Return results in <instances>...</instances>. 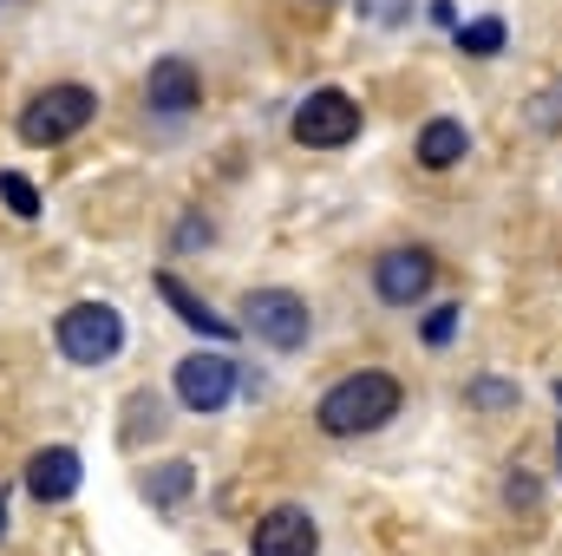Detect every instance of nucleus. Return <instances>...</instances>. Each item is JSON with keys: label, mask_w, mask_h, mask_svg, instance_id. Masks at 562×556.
<instances>
[{"label": "nucleus", "mask_w": 562, "mask_h": 556, "mask_svg": "<svg viewBox=\"0 0 562 556\" xmlns=\"http://www.w3.org/2000/svg\"><path fill=\"white\" fill-rule=\"evenodd\" d=\"M92 112H99V99L86 86H53V92H40L20 112V138L26 144H66L79 125H92Z\"/></svg>", "instance_id": "7ed1b4c3"}, {"label": "nucleus", "mask_w": 562, "mask_h": 556, "mask_svg": "<svg viewBox=\"0 0 562 556\" xmlns=\"http://www.w3.org/2000/svg\"><path fill=\"white\" fill-rule=\"evenodd\" d=\"M26 491H33L40 504L72 498V491H79V452H72V445H46V452L26 465Z\"/></svg>", "instance_id": "1a4fd4ad"}, {"label": "nucleus", "mask_w": 562, "mask_h": 556, "mask_svg": "<svg viewBox=\"0 0 562 556\" xmlns=\"http://www.w3.org/2000/svg\"><path fill=\"white\" fill-rule=\"evenodd\" d=\"M243 314H249V327H256L276 354H294V347L307 341V308H301V294H288V288H256V294L243 301Z\"/></svg>", "instance_id": "423d86ee"}, {"label": "nucleus", "mask_w": 562, "mask_h": 556, "mask_svg": "<svg viewBox=\"0 0 562 556\" xmlns=\"http://www.w3.org/2000/svg\"><path fill=\"white\" fill-rule=\"evenodd\" d=\"M458 46L464 53H477V59H491V53H504V20H471V26H458Z\"/></svg>", "instance_id": "4468645a"}, {"label": "nucleus", "mask_w": 562, "mask_h": 556, "mask_svg": "<svg viewBox=\"0 0 562 556\" xmlns=\"http://www.w3.org/2000/svg\"><path fill=\"white\" fill-rule=\"evenodd\" d=\"M256 556H314L321 551V537H314V518L301 511V504H276L262 524H256Z\"/></svg>", "instance_id": "6e6552de"}, {"label": "nucleus", "mask_w": 562, "mask_h": 556, "mask_svg": "<svg viewBox=\"0 0 562 556\" xmlns=\"http://www.w3.org/2000/svg\"><path fill=\"white\" fill-rule=\"evenodd\" d=\"M400 413V380L393 374H353V380H340L334 393H321V432H334V438H353V432H373V425H386V419Z\"/></svg>", "instance_id": "f257e3e1"}, {"label": "nucleus", "mask_w": 562, "mask_h": 556, "mask_svg": "<svg viewBox=\"0 0 562 556\" xmlns=\"http://www.w3.org/2000/svg\"><path fill=\"white\" fill-rule=\"evenodd\" d=\"M177 400L190 413H223L236 400V360L229 354H190V360H177Z\"/></svg>", "instance_id": "39448f33"}, {"label": "nucleus", "mask_w": 562, "mask_h": 556, "mask_svg": "<svg viewBox=\"0 0 562 556\" xmlns=\"http://www.w3.org/2000/svg\"><path fill=\"white\" fill-rule=\"evenodd\" d=\"M119 347H125V314H119V308L79 301V308L59 314V354H66L72 367H99V360H112Z\"/></svg>", "instance_id": "f03ea898"}, {"label": "nucleus", "mask_w": 562, "mask_h": 556, "mask_svg": "<svg viewBox=\"0 0 562 556\" xmlns=\"http://www.w3.org/2000/svg\"><path fill=\"white\" fill-rule=\"evenodd\" d=\"M0 203H7L20 223H33V216H40V190H33L20 170H0Z\"/></svg>", "instance_id": "2eb2a0df"}, {"label": "nucleus", "mask_w": 562, "mask_h": 556, "mask_svg": "<svg viewBox=\"0 0 562 556\" xmlns=\"http://www.w3.org/2000/svg\"><path fill=\"white\" fill-rule=\"evenodd\" d=\"M458 314H464V308H431V321H425V341H431V347H445V341L458 334Z\"/></svg>", "instance_id": "a211bd4d"}, {"label": "nucleus", "mask_w": 562, "mask_h": 556, "mask_svg": "<svg viewBox=\"0 0 562 556\" xmlns=\"http://www.w3.org/2000/svg\"><path fill=\"white\" fill-rule=\"evenodd\" d=\"M0 531H7V498H0Z\"/></svg>", "instance_id": "6ab92c4d"}, {"label": "nucleus", "mask_w": 562, "mask_h": 556, "mask_svg": "<svg viewBox=\"0 0 562 556\" xmlns=\"http://www.w3.org/2000/svg\"><path fill=\"white\" fill-rule=\"evenodd\" d=\"M157 294H164V301H170V308H177V314L196 327V334H210V341H236V321H223L210 301H196L183 276H157Z\"/></svg>", "instance_id": "9d476101"}, {"label": "nucleus", "mask_w": 562, "mask_h": 556, "mask_svg": "<svg viewBox=\"0 0 562 556\" xmlns=\"http://www.w3.org/2000/svg\"><path fill=\"white\" fill-rule=\"evenodd\" d=\"M464 125H458V119H431V125H425L419 132V164L425 170H451V164H458V157H464Z\"/></svg>", "instance_id": "f8f14e48"}, {"label": "nucleus", "mask_w": 562, "mask_h": 556, "mask_svg": "<svg viewBox=\"0 0 562 556\" xmlns=\"http://www.w3.org/2000/svg\"><path fill=\"white\" fill-rule=\"evenodd\" d=\"M196 99H203V86H196V73L183 59H157L150 66V105L157 112H196Z\"/></svg>", "instance_id": "9b49d317"}, {"label": "nucleus", "mask_w": 562, "mask_h": 556, "mask_svg": "<svg viewBox=\"0 0 562 556\" xmlns=\"http://www.w3.org/2000/svg\"><path fill=\"white\" fill-rule=\"evenodd\" d=\"M144 491L164 498V504H177V498L190 491V465H164V478H144Z\"/></svg>", "instance_id": "f3484780"}, {"label": "nucleus", "mask_w": 562, "mask_h": 556, "mask_svg": "<svg viewBox=\"0 0 562 556\" xmlns=\"http://www.w3.org/2000/svg\"><path fill=\"white\" fill-rule=\"evenodd\" d=\"M471 407H484V413H510V407H517V387H510V380H471Z\"/></svg>", "instance_id": "dca6fc26"}, {"label": "nucleus", "mask_w": 562, "mask_h": 556, "mask_svg": "<svg viewBox=\"0 0 562 556\" xmlns=\"http://www.w3.org/2000/svg\"><path fill=\"white\" fill-rule=\"evenodd\" d=\"M524 119H530V132H550V138H557L562 132V73L543 86V92L524 99Z\"/></svg>", "instance_id": "ddd939ff"}, {"label": "nucleus", "mask_w": 562, "mask_h": 556, "mask_svg": "<svg viewBox=\"0 0 562 556\" xmlns=\"http://www.w3.org/2000/svg\"><path fill=\"white\" fill-rule=\"evenodd\" d=\"M438 281V263L425 256V249H393V256H380L373 263V288H380V301H393V308H406V301H425V288Z\"/></svg>", "instance_id": "0eeeda50"}, {"label": "nucleus", "mask_w": 562, "mask_h": 556, "mask_svg": "<svg viewBox=\"0 0 562 556\" xmlns=\"http://www.w3.org/2000/svg\"><path fill=\"white\" fill-rule=\"evenodd\" d=\"M294 138L307 151H334V144H353L360 138V105L347 92H314L294 105Z\"/></svg>", "instance_id": "20e7f679"}]
</instances>
